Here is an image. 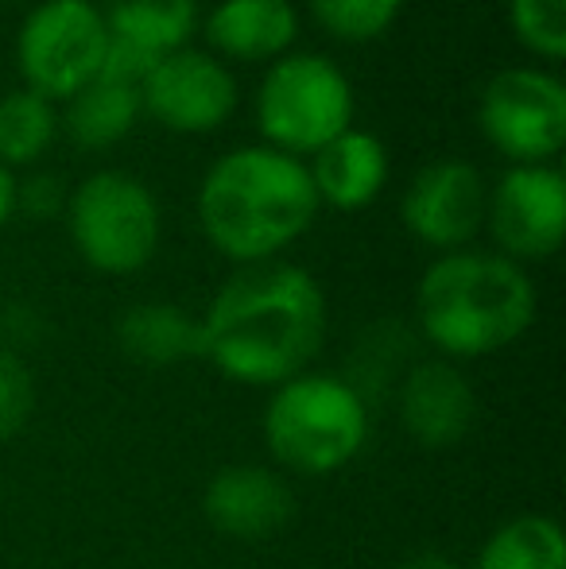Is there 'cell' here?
I'll return each instance as SVG.
<instances>
[{
    "label": "cell",
    "mask_w": 566,
    "mask_h": 569,
    "mask_svg": "<svg viewBox=\"0 0 566 569\" xmlns=\"http://www.w3.org/2000/svg\"><path fill=\"white\" fill-rule=\"evenodd\" d=\"M202 330V360L245 388H280L310 372L326 345L330 307L307 268L287 260L237 268L214 291Z\"/></svg>",
    "instance_id": "obj_1"
},
{
    "label": "cell",
    "mask_w": 566,
    "mask_h": 569,
    "mask_svg": "<svg viewBox=\"0 0 566 569\" xmlns=\"http://www.w3.org/2000/svg\"><path fill=\"white\" fill-rule=\"evenodd\" d=\"M315 182L302 159L268 143H241L214 159L195 190L206 244L237 268L284 260L318 221Z\"/></svg>",
    "instance_id": "obj_2"
},
{
    "label": "cell",
    "mask_w": 566,
    "mask_h": 569,
    "mask_svg": "<svg viewBox=\"0 0 566 569\" xmlns=\"http://www.w3.org/2000/svg\"><path fill=\"white\" fill-rule=\"evenodd\" d=\"M539 291L528 268L485 248L435 256L416 287V326L443 360L505 352L536 326Z\"/></svg>",
    "instance_id": "obj_3"
},
{
    "label": "cell",
    "mask_w": 566,
    "mask_h": 569,
    "mask_svg": "<svg viewBox=\"0 0 566 569\" xmlns=\"http://www.w3.org/2000/svg\"><path fill=\"white\" fill-rule=\"evenodd\" d=\"M265 442L295 477H334L369 442V403L341 376L302 372L272 388Z\"/></svg>",
    "instance_id": "obj_4"
},
{
    "label": "cell",
    "mask_w": 566,
    "mask_h": 569,
    "mask_svg": "<svg viewBox=\"0 0 566 569\" xmlns=\"http://www.w3.org/2000/svg\"><path fill=\"white\" fill-rule=\"evenodd\" d=\"M357 90L334 59L318 51H287L265 67L252 93L260 143L307 163L318 148L354 128Z\"/></svg>",
    "instance_id": "obj_5"
},
{
    "label": "cell",
    "mask_w": 566,
    "mask_h": 569,
    "mask_svg": "<svg viewBox=\"0 0 566 569\" xmlns=\"http://www.w3.org/2000/svg\"><path fill=\"white\" fill-rule=\"evenodd\" d=\"M62 221L86 268L109 279L143 271L163 240V210L156 190L121 167H101L70 187Z\"/></svg>",
    "instance_id": "obj_6"
},
{
    "label": "cell",
    "mask_w": 566,
    "mask_h": 569,
    "mask_svg": "<svg viewBox=\"0 0 566 569\" xmlns=\"http://www.w3.org/2000/svg\"><path fill=\"white\" fill-rule=\"evenodd\" d=\"M109 28L98 0H36L16 31L23 90L62 106L106 67Z\"/></svg>",
    "instance_id": "obj_7"
},
{
    "label": "cell",
    "mask_w": 566,
    "mask_h": 569,
    "mask_svg": "<svg viewBox=\"0 0 566 569\" xmlns=\"http://www.w3.org/2000/svg\"><path fill=\"white\" fill-rule=\"evenodd\" d=\"M477 132L481 140L508 159L520 163H559L566 143V86L559 70L536 67H505L477 93Z\"/></svg>",
    "instance_id": "obj_8"
},
{
    "label": "cell",
    "mask_w": 566,
    "mask_h": 569,
    "mask_svg": "<svg viewBox=\"0 0 566 569\" xmlns=\"http://www.w3.org/2000/svg\"><path fill=\"white\" fill-rule=\"evenodd\" d=\"M493 252L513 263L552 260L566 237V174L559 163L505 167L489 182L485 229Z\"/></svg>",
    "instance_id": "obj_9"
},
{
    "label": "cell",
    "mask_w": 566,
    "mask_h": 569,
    "mask_svg": "<svg viewBox=\"0 0 566 569\" xmlns=\"http://www.w3.org/2000/svg\"><path fill=\"white\" fill-rule=\"evenodd\" d=\"M241 106L234 67L206 47H179L163 54L140 82V109L175 136H210L226 128Z\"/></svg>",
    "instance_id": "obj_10"
},
{
    "label": "cell",
    "mask_w": 566,
    "mask_h": 569,
    "mask_svg": "<svg viewBox=\"0 0 566 569\" xmlns=\"http://www.w3.org/2000/svg\"><path fill=\"white\" fill-rule=\"evenodd\" d=\"M489 179L469 159H430L400 194V226L435 256L474 248L485 229Z\"/></svg>",
    "instance_id": "obj_11"
},
{
    "label": "cell",
    "mask_w": 566,
    "mask_h": 569,
    "mask_svg": "<svg viewBox=\"0 0 566 569\" xmlns=\"http://www.w3.org/2000/svg\"><path fill=\"white\" fill-rule=\"evenodd\" d=\"M396 415L416 446L454 450L477 427V391L454 360H416L396 380Z\"/></svg>",
    "instance_id": "obj_12"
},
{
    "label": "cell",
    "mask_w": 566,
    "mask_h": 569,
    "mask_svg": "<svg viewBox=\"0 0 566 569\" xmlns=\"http://www.w3.org/2000/svg\"><path fill=\"white\" fill-rule=\"evenodd\" d=\"M202 516L234 542H265L280 535L295 516L291 485L268 465H226L202 492Z\"/></svg>",
    "instance_id": "obj_13"
},
{
    "label": "cell",
    "mask_w": 566,
    "mask_h": 569,
    "mask_svg": "<svg viewBox=\"0 0 566 569\" xmlns=\"http://www.w3.org/2000/svg\"><path fill=\"white\" fill-rule=\"evenodd\" d=\"M198 31L226 67H272L299 43L302 12L295 0H218Z\"/></svg>",
    "instance_id": "obj_14"
},
{
    "label": "cell",
    "mask_w": 566,
    "mask_h": 569,
    "mask_svg": "<svg viewBox=\"0 0 566 569\" xmlns=\"http://www.w3.org/2000/svg\"><path fill=\"white\" fill-rule=\"evenodd\" d=\"M307 171L326 210L361 213L385 194L388 179H393V156L377 132L354 124L334 136L326 148H318L307 159Z\"/></svg>",
    "instance_id": "obj_15"
},
{
    "label": "cell",
    "mask_w": 566,
    "mask_h": 569,
    "mask_svg": "<svg viewBox=\"0 0 566 569\" xmlns=\"http://www.w3.org/2000/svg\"><path fill=\"white\" fill-rule=\"evenodd\" d=\"M143 120L140 109V90L137 86L113 82V78L98 74L90 86L62 101L59 109V128L78 151L98 156V151H113L117 143H125L137 124Z\"/></svg>",
    "instance_id": "obj_16"
},
{
    "label": "cell",
    "mask_w": 566,
    "mask_h": 569,
    "mask_svg": "<svg viewBox=\"0 0 566 569\" xmlns=\"http://www.w3.org/2000/svg\"><path fill=\"white\" fill-rule=\"evenodd\" d=\"M117 345L137 365L171 368L202 357V330L198 318L175 302H137L117 318Z\"/></svg>",
    "instance_id": "obj_17"
},
{
    "label": "cell",
    "mask_w": 566,
    "mask_h": 569,
    "mask_svg": "<svg viewBox=\"0 0 566 569\" xmlns=\"http://www.w3.org/2000/svg\"><path fill=\"white\" fill-rule=\"evenodd\" d=\"M98 8L106 16L109 39L132 43L156 59L190 47L202 28L198 0H98Z\"/></svg>",
    "instance_id": "obj_18"
},
{
    "label": "cell",
    "mask_w": 566,
    "mask_h": 569,
    "mask_svg": "<svg viewBox=\"0 0 566 569\" xmlns=\"http://www.w3.org/2000/svg\"><path fill=\"white\" fill-rule=\"evenodd\" d=\"M59 106L47 101L36 90H16L0 93V163L8 171H31L39 167L51 148L59 143Z\"/></svg>",
    "instance_id": "obj_19"
},
{
    "label": "cell",
    "mask_w": 566,
    "mask_h": 569,
    "mask_svg": "<svg viewBox=\"0 0 566 569\" xmlns=\"http://www.w3.org/2000/svg\"><path fill=\"white\" fill-rule=\"evenodd\" d=\"M474 569H566V535L552 516H516L485 539Z\"/></svg>",
    "instance_id": "obj_20"
},
{
    "label": "cell",
    "mask_w": 566,
    "mask_h": 569,
    "mask_svg": "<svg viewBox=\"0 0 566 569\" xmlns=\"http://www.w3.org/2000/svg\"><path fill=\"white\" fill-rule=\"evenodd\" d=\"M408 0H307V16L334 43H377L396 28Z\"/></svg>",
    "instance_id": "obj_21"
},
{
    "label": "cell",
    "mask_w": 566,
    "mask_h": 569,
    "mask_svg": "<svg viewBox=\"0 0 566 569\" xmlns=\"http://www.w3.org/2000/svg\"><path fill=\"white\" fill-rule=\"evenodd\" d=\"M513 39L536 67L559 70L566 59V0H505Z\"/></svg>",
    "instance_id": "obj_22"
},
{
    "label": "cell",
    "mask_w": 566,
    "mask_h": 569,
    "mask_svg": "<svg viewBox=\"0 0 566 569\" xmlns=\"http://www.w3.org/2000/svg\"><path fill=\"white\" fill-rule=\"evenodd\" d=\"M36 411V380L31 368L20 360V352L0 345V442H12L23 435Z\"/></svg>",
    "instance_id": "obj_23"
},
{
    "label": "cell",
    "mask_w": 566,
    "mask_h": 569,
    "mask_svg": "<svg viewBox=\"0 0 566 569\" xmlns=\"http://www.w3.org/2000/svg\"><path fill=\"white\" fill-rule=\"evenodd\" d=\"M67 198L70 187L51 167H31V171L16 174V218L54 221L67 213Z\"/></svg>",
    "instance_id": "obj_24"
},
{
    "label": "cell",
    "mask_w": 566,
    "mask_h": 569,
    "mask_svg": "<svg viewBox=\"0 0 566 569\" xmlns=\"http://www.w3.org/2000/svg\"><path fill=\"white\" fill-rule=\"evenodd\" d=\"M396 569H466L461 562H454L450 555H443V550H419V555L404 558Z\"/></svg>",
    "instance_id": "obj_25"
},
{
    "label": "cell",
    "mask_w": 566,
    "mask_h": 569,
    "mask_svg": "<svg viewBox=\"0 0 566 569\" xmlns=\"http://www.w3.org/2000/svg\"><path fill=\"white\" fill-rule=\"evenodd\" d=\"M16 218V171L0 163V229Z\"/></svg>",
    "instance_id": "obj_26"
},
{
    "label": "cell",
    "mask_w": 566,
    "mask_h": 569,
    "mask_svg": "<svg viewBox=\"0 0 566 569\" xmlns=\"http://www.w3.org/2000/svg\"><path fill=\"white\" fill-rule=\"evenodd\" d=\"M0 4H23V0H0Z\"/></svg>",
    "instance_id": "obj_27"
}]
</instances>
